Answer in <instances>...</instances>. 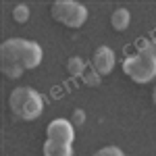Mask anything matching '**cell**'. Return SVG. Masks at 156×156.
Listing matches in <instances>:
<instances>
[{
	"instance_id": "cell-1",
	"label": "cell",
	"mask_w": 156,
	"mask_h": 156,
	"mask_svg": "<svg viewBox=\"0 0 156 156\" xmlns=\"http://www.w3.org/2000/svg\"><path fill=\"white\" fill-rule=\"evenodd\" d=\"M12 115L21 121H36L44 110V98L31 87H15L9 98Z\"/></svg>"
},
{
	"instance_id": "cell-2",
	"label": "cell",
	"mask_w": 156,
	"mask_h": 156,
	"mask_svg": "<svg viewBox=\"0 0 156 156\" xmlns=\"http://www.w3.org/2000/svg\"><path fill=\"white\" fill-rule=\"evenodd\" d=\"M123 71L133 83H150L156 77V54L152 52V44L148 50L127 56L123 62Z\"/></svg>"
},
{
	"instance_id": "cell-3",
	"label": "cell",
	"mask_w": 156,
	"mask_h": 156,
	"mask_svg": "<svg viewBox=\"0 0 156 156\" xmlns=\"http://www.w3.org/2000/svg\"><path fill=\"white\" fill-rule=\"evenodd\" d=\"M27 40H21V37H12V40H6L2 42L0 46V67H2V73L9 77V79H19L23 75V50Z\"/></svg>"
},
{
	"instance_id": "cell-4",
	"label": "cell",
	"mask_w": 156,
	"mask_h": 156,
	"mask_svg": "<svg viewBox=\"0 0 156 156\" xmlns=\"http://www.w3.org/2000/svg\"><path fill=\"white\" fill-rule=\"evenodd\" d=\"M50 15L54 21L67 25L71 29H77L87 21V9L79 2H73V0H58L50 6Z\"/></svg>"
},
{
	"instance_id": "cell-5",
	"label": "cell",
	"mask_w": 156,
	"mask_h": 156,
	"mask_svg": "<svg viewBox=\"0 0 156 156\" xmlns=\"http://www.w3.org/2000/svg\"><path fill=\"white\" fill-rule=\"evenodd\" d=\"M46 135L52 142H58V144H67L73 146V140H75V129H73V123L67 119H54L48 123L46 127Z\"/></svg>"
},
{
	"instance_id": "cell-6",
	"label": "cell",
	"mask_w": 156,
	"mask_h": 156,
	"mask_svg": "<svg viewBox=\"0 0 156 156\" xmlns=\"http://www.w3.org/2000/svg\"><path fill=\"white\" fill-rule=\"evenodd\" d=\"M115 62H117L115 52L108 48V46H100V48H96L94 56H92V67H94V71L100 73V75H108V73H112Z\"/></svg>"
},
{
	"instance_id": "cell-7",
	"label": "cell",
	"mask_w": 156,
	"mask_h": 156,
	"mask_svg": "<svg viewBox=\"0 0 156 156\" xmlns=\"http://www.w3.org/2000/svg\"><path fill=\"white\" fill-rule=\"evenodd\" d=\"M44 58V52H42V46L36 44V42H29L25 44V50H23V69H36L40 67V62Z\"/></svg>"
},
{
	"instance_id": "cell-8",
	"label": "cell",
	"mask_w": 156,
	"mask_h": 156,
	"mask_svg": "<svg viewBox=\"0 0 156 156\" xmlns=\"http://www.w3.org/2000/svg\"><path fill=\"white\" fill-rule=\"evenodd\" d=\"M42 154H44V156H73V146L58 144V142L46 140L44 146H42Z\"/></svg>"
},
{
	"instance_id": "cell-9",
	"label": "cell",
	"mask_w": 156,
	"mask_h": 156,
	"mask_svg": "<svg viewBox=\"0 0 156 156\" xmlns=\"http://www.w3.org/2000/svg\"><path fill=\"white\" fill-rule=\"evenodd\" d=\"M129 23H131V15H129L127 9H117V11L110 15V25L117 31H125L129 27Z\"/></svg>"
},
{
	"instance_id": "cell-10",
	"label": "cell",
	"mask_w": 156,
	"mask_h": 156,
	"mask_svg": "<svg viewBox=\"0 0 156 156\" xmlns=\"http://www.w3.org/2000/svg\"><path fill=\"white\" fill-rule=\"evenodd\" d=\"M67 73H69L71 77H83V73H85L83 58H79V56H71V58L67 60Z\"/></svg>"
},
{
	"instance_id": "cell-11",
	"label": "cell",
	"mask_w": 156,
	"mask_h": 156,
	"mask_svg": "<svg viewBox=\"0 0 156 156\" xmlns=\"http://www.w3.org/2000/svg\"><path fill=\"white\" fill-rule=\"evenodd\" d=\"M83 83L90 85V87H96V85L102 83V75L94 71V67H87L83 73Z\"/></svg>"
},
{
	"instance_id": "cell-12",
	"label": "cell",
	"mask_w": 156,
	"mask_h": 156,
	"mask_svg": "<svg viewBox=\"0 0 156 156\" xmlns=\"http://www.w3.org/2000/svg\"><path fill=\"white\" fill-rule=\"evenodd\" d=\"M12 19H15L17 23H25V21L29 19V6H25V4L15 6V9H12Z\"/></svg>"
},
{
	"instance_id": "cell-13",
	"label": "cell",
	"mask_w": 156,
	"mask_h": 156,
	"mask_svg": "<svg viewBox=\"0 0 156 156\" xmlns=\"http://www.w3.org/2000/svg\"><path fill=\"white\" fill-rule=\"evenodd\" d=\"M94 156H125V154H123V150L117 148V146H104L98 152H94Z\"/></svg>"
},
{
	"instance_id": "cell-14",
	"label": "cell",
	"mask_w": 156,
	"mask_h": 156,
	"mask_svg": "<svg viewBox=\"0 0 156 156\" xmlns=\"http://www.w3.org/2000/svg\"><path fill=\"white\" fill-rule=\"evenodd\" d=\"M71 123H73V125H83V123H85V112L81 110V108H75V110H73Z\"/></svg>"
},
{
	"instance_id": "cell-15",
	"label": "cell",
	"mask_w": 156,
	"mask_h": 156,
	"mask_svg": "<svg viewBox=\"0 0 156 156\" xmlns=\"http://www.w3.org/2000/svg\"><path fill=\"white\" fill-rule=\"evenodd\" d=\"M150 44H152V52L156 54V37H154V40H150Z\"/></svg>"
},
{
	"instance_id": "cell-16",
	"label": "cell",
	"mask_w": 156,
	"mask_h": 156,
	"mask_svg": "<svg viewBox=\"0 0 156 156\" xmlns=\"http://www.w3.org/2000/svg\"><path fill=\"white\" fill-rule=\"evenodd\" d=\"M152 100H154V104H156V87H154V92H152Z\"/></svg>"
}]
</instances>
